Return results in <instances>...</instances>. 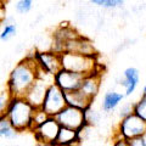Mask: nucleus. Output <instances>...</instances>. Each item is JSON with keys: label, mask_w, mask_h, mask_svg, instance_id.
Wrapping results in <instances>:
<instances>
[{"label": "nucleus", "mask_w": 146, "mask_h": 146, "mask_svg": "<svg viewBox=\"0 0 146 146\" xmlns=\"http://www.w3.org/2000/svg\"><path fill=\"white\" fill-rule=\"evenodd\" d=\"M39 77V67L34 57L18 62L11 71L7 80V91L12 98H23L27 90Z\"/></svg>", "instance_id": "nucleus-1"}, {"label": "nucleus", "mask_w": 146, "mask_h": 146, "mask_svg": "<svg viewBox=\"0 0 146 146\" xmlns=\"http://www.w3.org/2000/svg\"><path fill=\"white\" fill-rule=\"evenodd\" d=\"M34 107L27 102L25 98H12L6 111V117L16 131L31 130Z\"/></svg>", "instance_id": "nucleus-2"}, {"label": "nucleus", "mask_w": 146, "mask_h": 146, "mask_svg": "<svg viewBox=\"0 0 146 146\" xmlns=\"http://www.w3.org/2000/svg\"><path fill=\"white\" fill-rule=\"evenodd\" d=\"M61 68L66 71L76 72L83 76H88L96 72L98 63L95 56H86L78 52L62 51L60 52Z\"/></svg>", "instance_id": "nucleus-3"}, {"label": "nucleus", "mask_w": 146, "mask_h": 146, "mask_svg": "<svg viewBox=\"0 0 146 146\" xmlns=\"http://www.w3.org/2000/svg\"><path fill=\"white\" fill-rule=\"evenodd\" d=\"M55 119L61 127L71 128L73 130L80 131L86 125L85 111L73 106H65L60 112L55 116Z\"/></svg>", "instance_id": "nucleus-4"}, {"label": "nucleus", "mask_w": 146, "mask_h": 146, "mask_svg": "<svg viewBox=\"0 0 146 146\" xmlns=\"http://www.w3.org/2000/svg\"><path fill=\"white\" fill-rule=\"evenodd\" d=\"M141 135H146V121L141 119L133 112L123 117L118 127V138L129 140Z\"/></svg>", "instance_id": "nucleus-5"}, {"label": "nucleus", "mask_w": 146, "mask_h": 146, "mask_svg": "<svg viewBox=\"0 0 146 146\" xmlns=\"http://www.w3.org/2000/svg\"><path fill=\"white\" fill-rule=\"evenodd\" d=\"M65 106H67V104L63 91L55 83H51L46 89V94L40 108L49 117H55Z\"/></svg>", "instance_id": "nucleus-6"}, {"label": "nucleus", "mask_w": 146, "mask_h": 146, "mask_svg": "<svg viewBox=\"0 0 146 146\" xmlns=\"http://www.w3.org/2000/svg\"><path fill=\"white\" fill-rule=\"evenodd\" d=\"M58 129H60V124L55 119V117H48L42 124L35 127L32 131L34 133L36 141L44 145H54Z\"/></svg>", "instance_id": "nucleus-7"}, {"label": "nucleus", "mask_w": 146, "mask_h": 146, "mask_svg": "<svg viewBox=\"0 0 146 146\" xmlns=\"http://www.w3.org/2000/svg\"><path fill=\"white\" fill-rule=\"evenodd\" d=\"M50 84L51 83L46 84V80L42 76V70L39 68V77L31 85V88L27 90V93L23 96L25 100L27 102H29L34 108H40L43 104V100L45 98V94H46V89Z\"/></svg>", "instance_id": "nucleus-8"}, {"label": "nucleus", "mask_w": 146, "mask_h": 146, "mask_svg": "<svg viewBox=\"0 0 146 146\" xmlns=\"http://www.w3.org/2000/svg\"><path fill=\"white\" fill-rule=\"evenodd\" d=\"M83 74L71 71H66L61 68L56 74H54V83L62 91H72L79 89L80 83L83 80Z\"/></svg>", "instance_id": "nucleus-9"}, {"label": "nucleus", "mask_w": 146, "mask_h": 146, "mask_svg": "<svg viewBox=\"0 0 146 146\" xmlns=\"http://www.w3.org/2000/svg\"><path fill=\"white\" fill-rule=\"evenodd\" d=\"M34 58L40 70L50 76L56 74L61 70V61H60V54L58 52H55V51L36 52L34 55Z\"/></svg>", "instance_id": "nucleus-10"}, {"label": "nucleus", "mask_w": 146, "mask_h": 146, "mask_svg": "<svg viewBox=\"0 0 146 146\" xmlns=\"http://www.w3.org/2000/svg\"><path fill=\"white\" fill-rule=\"evenodd\" d=\"M63 51L78 52L82 55H86V56H96V51H95L94 45L91 44L90 40H88L82 35L65 42V44H63Z\"/></svg>", "instance_id": "nucleus-11"}, {"label": "nucleus", "mask_w": 146, "mask_h": 146, "mask_svg": "<svg viewBox=\"0 0 146 146\" xmlns=\"http://www.w3.org/2000/svg\"><path fill=\"white\" fill-rule=\"evenodd\" d=\"M100 86H101V76L96 71L91 73V74L83 77V80H82L78 90L82 94H84L86 98H89L90 100H94V98L99 93Z\"/></svg>", "instance_id": "nucleus-12"}, {"label": "nucleus", "mask_w": 146, "mask_h": 146, "mask_svg": "<svg viewBox=\"0 0 146 146\" xmlns=\"http://www.w3.org/2000/svg\"><path fill=\"white\" fill-rule=\"evenodd\" d=\"M65 94V99H66V104L68 106H73L80 110H88L90 107L93 100H90L89 98H86L84 94H82L80 91L77 90H72V91H63Z\"/></svg>", "instance_id": "nucleus-13"}, {"label": "nucleus", "mask_w": 146, "mask_h": 146, "mask_svg": "<svg viewBox=\"0 0 146 146\" xmlns=\"http://www.w3.org/2000/svg\"><path fill=\"white\" fill-rule=\"evenodd\" d=\"M77 141H79V131L73 130L71 128L61 127L58 129L57 136L55 139L54 145L57 146H72L73 144H76Z\"/></svg>", "instance_id": "nucleus-14"}, {"label": "nucleus", "mask_w": 146, "mask_h": 146, "mask_svg": "<svg viewBox=\"0 0 146 146\" xmlns=\"http://www.w3.org/2000/svg\"><path fill=\"white\" fill-rule=\"evenodd\" d=\"M139 79H140V73L136 68L129 67L124 71V80L122 82V84L124 85V88H125L127 96H129V95L134 93L135 88L138 86Z\"/></svg>", "instance_id": "nucleus-15"}, {"label": "nucleus", "mask_w": 146, "mask_h": 146, "mask_svg": "<svg viewBox=\"0 0 146 146\" xmlns=\"http://www.w3.org/2000/svg\"><path fill=\"white\" fill-rule=\"evenodd\" d=\"M123 98H124V95L121 93H117V91H108V93H106L104 98V101H102L104 111H106V112L113 111L119 105Z\"/></svg>", "instance_id": "nucleus-16"}, {"label": "nucleus", "mask_w": 146, "mask_h": 146, "mask_svg": "<svg viewBox=\"0 0 146 146\" xmlns=\"http://www.w3.org/2000/svg\"><path fill=\"white\" fill-rule=\"evenodd\" d=\"M17 134L16 129L11 125V123L9 122L6 116L0 117V136L6 139H12L15 138Z\"/></svg>", "instance_id": "nucleus-17"}, {"label": "nucleus", "mask_w": 146, "mask_h": 146, "mask_svg": "<svg viewBox=\"0 0 146 146\" xmlns=\"http://www.w3.org/2000/svg\"><path fill=\"white\" fill-rule=\"evenodd\" d=\"M16 23L11 22V23H5L3 26L1 31H0V39L1 40H9L11 39L13 35L16 34Z\"/></svg>", "instance_id": "nucleus-18"}, {"label": "nucleus", "mask_w": 146, "mask_h": 146, "mask_svg": "<svg viewBox=\"0 0 146 146\" xmlns=\"http://www.w3.org/2000/svg\"><path fill=\"white\" fill-rule=\"evenodd\" d=\"M146 89L144 90V94H143V98L141 100L134 106L133 108V113L136 115L138 117H140L141 119H145L146 121Z\"/></svg>", "instance_id": "nucleus-19"}, {"label": "nucleus", "mask_w": 146, "mask_h": 146, "mask_svg": "<svg viewBox=\"0 0 146 146\" xmlns=\"http://www.w3.org/2000/svg\"><path fill=\"white\" fill-rule=\"evenodd\" d=\"M12 99V95L9 91H0V117L5 116L7 107L10 105V101Z\"/></svg>", "instance_id": "nucleus-20"}, {"label": "nucleus", "mask_w": 146, "mask_h": 146, "mask_svg": "<svg viewBox=\"0 0 146 146\" xmlns=\"http://www.w3.org/2000/svg\"><path fill=\"white\" fill-rule=\"evenodd\" d=\"M90 3H93L94 5L102 6L106 9H116L123 5L124 0H89Z\"/></svg>", "instance_id": "nucleus-21"}, {"label": "nucleus", "mask_w": 146, "mask_h": 146, "mask_svg": "<svg viewBox=\"0 0 146 146\" xmlns=\"http://www.w3.org/2000/svg\"><path fill=\"white\" fill-rule=\"evenodd\" d=\"M49 116L45 113L42 108H35L34 110V113H33V118H32V125H31V130H33L35 127H38L39 124L46 119Z\"/></svg>", "instance_id": "nucleus-22"}, {"label": "nucleus", "mask_w": 146, "mask_h": 146, "mask_svg": "<svg viewBox=\"0 0 146 146\" xmlns=\"http://www.w3.org/2000/svg\"><path fill=\"white\" fill-rule=\"evenodd\" d=\"M33 0H18L16 4V11L18 13H27L32 10Z\"/></svg>", "instance_id": "nucleus-23"}, {"label": "nucleus", "mask_w": 146, "mask_h": 146, "mask_svg": "<svg viewBox=\"0 0 146 146\" xmlns=\"http://www.w3.org/2000/svg\"><path fill=\"white\" fill-rule=\"evenodd\" d=\"M128 141V146H146V135L136 136V138L129 139Z\"/></svg>", "instance_id": "nucleus-24"}, {"label": "nucleus", "mask_w": 146, "mask_h": 146, "mask_svg": "<svg viewBox=\"0 0 146 146\" xmlns=\"http://www.w3.org/2000/svg\"><path fill=\"white\" fill-rule=\"evenodd\" d=\"M6 17V7H5V0H0V23L5 20Z\"/></svg>", "instance_id": "nucleus-25"}, {"label": "nucleus", "mask_w": 146, "mask_h": 146, "mask_svg": "<svg viewBox=\"0 0 146 146\" xmlns=\"http://www.w3.org/2000/svg\"><path fill=\"white\" fill-rule=\"evenodd\" d=\"M113 146H128V141L122 139V138H117V140L115 141Z\"/></svg>", "instance_id": "nucleus-26"}, {"label": "nucleus", "mask_w": 146, "mask_h": 146, "mask_svg": "<svg viewBox=\"0 0 146 146\" xmlns=\"http://www.w3.org/2000/svg\"><path fill=\"white\" fill-rule=\"evenodd\" d=\"M0 146H1V145H0Z\"/></svg>", "instance_id": "nucleus-27"}]
</instances>
